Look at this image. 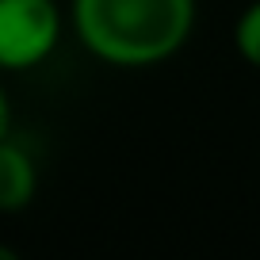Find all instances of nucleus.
Listing matches in <instances>:
<instances>
[{"mask_svg":"<svg viewBox=\"0 0 260 260\" xmlns=\"http://www.w3.org/2000/svg\"><path fill=\"white\" fill-rule=\"evenodd\" d=\"M39 172L35 161L16 138H0V211H23L35 199Z\"/></svg>","mask_w":260,"mask_h":260,"instance_id":"7ed1b4c3","label":"nucleus"},{"mask_svg":"<svg viewBox=\"0 0 260 260\" xmlns=\"http://www.w3.org/2000/svg\"><path fill=\"white\" fill-rule=\"evenodd\" d=\"M195 0H73V27L88 54L111 65H157L187 42Z\"/></svg>","mask_w":260,"mask_h":260,"instance_id":"f257e3e1","label":"nucleus"},{"mask_svg":"<svg viewBox=\"0 0 260 260\" xmlns=\"http://www.w3.org/2000/svg\"><path fill=\"white\" fill-rule=\"evenodd\" d=\"M0 260H12V249H4V245H0Z\"/></svg>","mask_w":260,"mask_h":260,"instance_id":"423d86ee","label":"nucleus"},{"mask_svg":"<svg viewBox=\"0 0 260 260\" xmlns=\"http://www.w3.org/2000/svg\"><path fill=\"white\" fill-rule=\"evenodd\" d=\"M8 126H12V107H8V92L0 84V138L8 134Z\"/></svg>","mask_w":260,"mask_h":260,"instance_id":"39448f33","label":"nucleus"},{"mask_svg":"<svg viewBox=\"0 0 260 260\" xmlns=\"http://www.w3.org/2000/svg\"><path fill=\"white\" fill-rule=\"evenodd\" d=\"M61 39L54 0H0V69H31L46 61Z\"/></svg>","mask_w":260,"mask_h":260,"instance_id":"f03ea898","label":"nucleus"},{"mask_svg":"<svg viewBox=\"0 0 260 260\" xmlns=\"http://www.w3.org/2000/svg\"><path fill=\"white\" fill-rule=\"evenodd\" d=\"M234 46L249 65L260 69V0L241 12V19H237V27H234Z\"/></svg>","mask_w":260,"mask_h":260,"instance_id":"20e7f679","label":"nucleus"}]
</instances>
